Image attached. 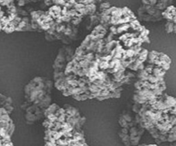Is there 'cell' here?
Instances as JSON below:
<instances>
[{"label": "cell", "mask_w": 176, "mask_h": 146, "mask_svg": "<svg viewBox=\"0 0 176 146\" xmlns=\"http://www.w3.org/2000/svg\"><path fill=\"white\" fill-rule=\"evenodd\" d=\"M162 12L159 10H157L155 6L150 5H144L143 4L138 10V16L141 19L144 21H161L163 19Z\"/></svg>", "instance_id": "6da1fadb"}, {"label": "cell", "mask_w": 176, "mask_h": 146, "mask_svg": "<svg viewBox=\"0 0 176 146\" xmlns=\"http://www.w3.org/2000/svg\"><path fill=\"white\" fill-rule=\"evenodd\" d=\"M119 124L121 128H130L136 126L137 123L135 121V115L130 111L125 110L119 117Z\"/></svg>", "instance_id": "7a4b0ae2"}, {"label": "cell", "mask_w": 176, "mask_h": 146, "mask_svg": "<svg viewBox=\"0 0 176 146\" xmlns=\"http://www.w3.org/2000/svg\"><path fill=\"white\" fill-rule=\"evenodd\" d=\"M144 132V128L137 125V127H132L129 128V135H130L131 144V146H137L140 140L141 137Z\"/></svg>", "instance_id": "3957f363"}, {"label": "cell", "mask_w": 176, "mask_h": 146, "mask_svg": "<svg viewBox=\"0 0 176 146\" xmlns=\"http://www.w3.org/2000/svg\"><path fill=\"white\" fill-rule=\"evenodd\" d=\"M0 107H3L10 114L12 113L14 107L12 105V99L6 95L0 94Z\"/></svg>", "instance_id": "277c9868"}, {"label": "cell", "mask_w": 176, "mask_h": 146, "mask_svg": "<svg viewBox=\"0 0 176 146\" xmlns=\"http://www.w3.org/2000/svg\"><path fill=\"white\" fill-rule=\"evenodd\" d=\"M121 142L125 146H131V144L130 135H129V129L128 128H121L120 131L118 132Z\"/></svg>", "instance_id": "5b68a950"}, {"label": "cell", "mask_w": 176, "mask_h": 146, "mask_svg": "<svg viewBox=\"0 0 176 146\" xmlns=\"http://www.w3.org/2000/svg\"><path fill=\"white\" fill-rule=\"evenodd\" d=\"M176 15V7L174 5H170L167 8L166 10H164V11L162 12V16H163V18L164 19H167L168 21H170V22H173V17L175 16Z\"/></svg>", "instance_id": "8992f818"}, {"label": "cell", "mask_w": 176, "mask_h": 146, "mask_svg": "<svg viewBox=\"0 0 176 146\" xmlns=\"http://www.w3.org/2000/svg\"><path fill=\"white\" fill-rule=\"evenodd\" d=\"M59 107L57 104L53 103V104H51L50 106H49L47 108H46V110H45V112H44V114H45V117L46 116V115H48V114H55L56 112H57V110L59 109Z\"/></svg>", "instance_id": "52a82bcc"}, {"label": "cell", "mask_w": 176, "mask_h": 146, "mask_svg": "<svg viewBox=\"0 0 176 146\" xmlns=\"http://www.w3.org/2000/svg\"><path fill=\"white\" fill-rule=\"evenodd\" d=\"M173 29H174V23L173 22H170V21H168L165 25V30H166L167 33H173Z\"/></svg>", "instance_id": "ba28073f"}, {"label": "cell", "mask_w": 176, "mask_h": 146, "mask_svg": "<svg viewBox=\"0 0 176 146\" xmlns=\"http://www.w3.org/2000/svg\"><path fill=\"white\" fill-rule=\"evenodd\" d=\"M158 0H142V3L144 5H150V6H156Z\"/></svg>", "instance_id": "9c48e42d"}, {"label": "cell", "mask_w": 176, "mask_h": 146, "mask_svg": "<svg viewBox=\"0 0 176 146\" xmlns=\"http://www.w3.org/2000/svg\"><path fill=\"white\" fill-rule=\"evenodd\" d=\"M110 7H111L110 6V3H101V5H100V10H101V12H103V11H105V10H108Z\"/></svg>", "instance_id": "30bf717a"}, {"label": "cell", "mask_w": 176, "mask_h": 146, "mask_svg": "<svg viewBox=\"0 0 176 146\" xmlns=\"http://www.w3.org/2000/svg\"><path fill=\"white\" fill-rule=\"evenodd\" d=\"M57 143H52V142H50V141H45V144L44 146H56Z\"/></svg>", "instance_id": "8fae6325"}, {"label": "cell", "mask_w": 176, "mask_h": 146, "mask_svg": "<svg viewBox=\"0 0 176 146\" xmlns=\"http://www.w3.org/2000/svg\"><path fill=\"white\" fill-rule=\"evenodd\" d=\"M173 23H174V24H176V15H175V16L173 17Z\"/></svg>", "instance_id": "7c38bea8"}]
</instances>
